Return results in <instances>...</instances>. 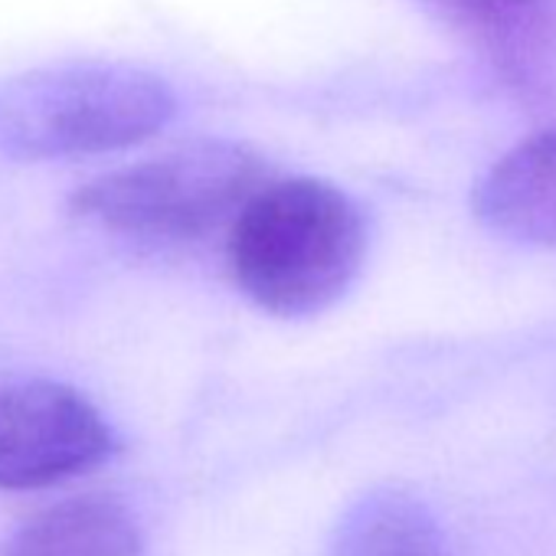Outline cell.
Listing matches in <instances>:
<instances>
[{
    "instance_id": "1",
    "label": "cell",
    "mask_w": 556,
    "mask_h": 556,
    "mask_svg": "<svg viewBox=\"0 0 556 556\" xmlns=\"http://www.w3.org/2000/svg\"><path fill=\"white\" fill-rule=\"evenodd\" d=\"M364 255L361 206L318 177L258 184L232 213L226 239L232 286L275 318L331 308L354 286Z\"/></svg>"
},
{
    "instance_id": "2",
    "label": "cell",
    "mask_w": 556,
    "mask_h": 556,
    "mask_svg": "<svg viewBox=\"0 0 556 556\" xmlns=\"http://www.w3.org/2000/svg\"><path fill=\"white\" fill-rule=\"evenodd\" d=\"M177 112L170 86L128 63H60L0 79V154L66 161L131 148Z\"/></svg>"
},
{
    "instance_id": "3",
    "label": "cell",
    "mask_w": 556,
    "mask_h": 556,
    "mask_svg": "<svg viewBox=\"0 0 556 556\" xmlns=\"http://www.w3.org/2000/svg\"><path fill=\"white\" fill-rule=\"evenodd\" d=\"M262 174V157L239 141H193L83 184L70 213L131 239H197L229 219Z\"/></svg>"
},
{
    "instance_id": "4",
    "label": "cell",
    "mask_w": 556,
    "mask_h": 556,
    "mask_svg": "<svg viewBox=\"0 0 556 556\" xmlns=\"http://www.w3.org/2000/svg\"><path fill=\"white\" fill-rule=\"evenodd\" d=\"M115 452L105 416L73 387H0V491H30L99 468Z\"/></svg>"
},
{
    "instance_id": "5",
    "label": "cell",
    "mask_w": 556,
    "mask_h": 556,
    "mask_svg": "<svg viewBox=\"0 0 556 556\" xmlns=\"http://www.w3.org/2000/svg\"><path fill=\"white\" fill-rule=\"evenodd\" d=\"M471 210L504 239L556 249V128L501 154L475 184Z\"/></svg>"
},
{
    "instance_id": "6",
    "label": "cell",
    "mask_w": 556,
    "mask_h": 556,
    "mask_svg": "<svg viewBox=\"0 0 556 556\" xmlns=\"http://www.w3.org/2000/svg\"><path fill=\"white\" fill-rule=\"evenodd\" d=\"M8 556H144V540L122 504L76 497L30 520Z\"/></svg>"
},
{
    "instance_id": "7",
    "label": "cell",
    "mask_w": 556,
    "mask_h": 556,
    "mask_svg": "<svg viewBox=\"0 0 556 556\" xmlns=\"http://www.w3.org/2000/svg\"><path fill=\"white\" fill-rule=\"evenodd\" d=\"M331 556H452V549L422 501L387 488L344 514Z\"/></svg>"
}]
</instances>
